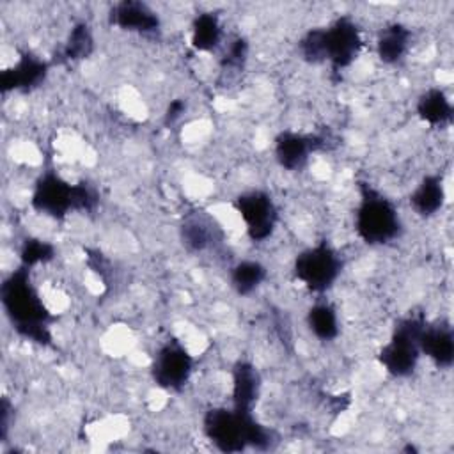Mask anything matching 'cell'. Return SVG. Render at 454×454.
<instances>
[{"mask_svg": "<svg viewBox=\"0 0 454 454\" xmlns=\"http://www.w3.org/2000/svg\"><path fill=\"white\" fill-rule=\"evenodd\" d=\"M92 34L90 28L85 23H78L71 28L69 39L64 46V57L67 60H78V59H85L90 51H92Z\"/></svg>", "mask_w": 454, "mask_h": 454, "instance_id": "cell-21", "label": "cell"}, {"mask_svg": "<svg viewBox=\"0 0 454 454\" xmlns=\"http://www.w3.org/2000/svg\"><path fill=\"white\" fill-rule=\"evenodd\" d=\"M358 236L369 245H383L399 234L401 220L395 206L378 192L365 188L355 215Z\"/></svg>", "mask_w": 454, "mask_h": 454, "instance_id": "cell-3", "label": "cell"}, {"mask_svg": "<svg viewBox=\"0 0 454 454\" xmlns=\"http://www.w3.org/2000/svg\"><path fill=\"white\" fill-rule=\"evenodd\" d=\"M319 138L294 133V131H284L275 140V158L280 167L287 170L300 168L310 156L314 149H317Z\"/></svg>", "mask_w": 454, "mask_h": 454, "instance_id": "cell-12", "label": "cell"}, {"mask_svg": "<svg viewBox=\"0 0 454 454\" xmlns=\"http://www.w3.org/2000/svg\"><path fill=\"white\" fill-rule=\"evenodd\" d=\"M222 23L213 12H200L192 23V44L199 51H211L222 41Z\"/></svg>", "mask_w": 454, "mask_h": 454, "instance_id": "cell-18", "label": "cell"}, {"mask_svg": "<svg viewBox=\"0 0 454 454\" xmlns=\"http://www.w3.org/2000/svg\"><path fill=\"white\" fill-rule=\"evenodd\" d=\"M300 53L307 62L317 64V62H325L323 57V37H321V28H312L309 30L301 41L298 43Z\"/></svg>", "mask_w": 454, "mask_h": 454, "instance_id": "cell-23", "label": "cell"}, {"mask_svg": "<svg viewBox=\"0 0 454 454\" xmlns=\"http://www.w3.org/2000/svg\"><path fill=\"white\" fill-rule=\"evenodd\" d=\"M410 30L401 23H390L385 28H381L376 39V53L380 60L385 64L399 62L410 48Z\"/></svg>", "mask_w": 454, "mask_h": 454, "instance_id": "cell-15", "label": "cell"}, {"mask_svg": "<svg viewBox=\"0 0 454 454\" xmlns=\"http://www.w3.org/2000/svg\"><path fill=\"white\" fill-rule=\"evenodd\" d=\"M48 66L35 55H21L12 67L2 73V89L7 90H32L46 78Z\"/></svg>", "mask_w": 454, "mask_h": 454, "instance_id": "cell-11", "label": "cell"}, {"mask_svg": "<svg viewBox=\"0 0 454 454\" xmlns=\"http://www.w3.org/2000/svg\"><path fill=\"white\" fill-rule=\"evenodd\" d=\"M266 278V268L257 261H241L231 271V282L238 294L254 293Z\"/></svg>", "mask_w": 454, "mask_h": 454, "instance_id": "cell-20", "label": "cell"}, {"mask_svg": "<svg viewBox=\"0 0 454 454\" xmlns=\"http://www.w3.org/2000/svg\"><path fill=\"white\" fill-rule=\"evenodd\" d=\"M247 59V43L245 39L238 37L236 41H232L225 51V59L223 64L225 66H241V62Z\"/></svg>", "mask_w": 454, "mask_h": 454, "instance_id": "cell-25", "label": "cell"}, {"mask_svg": "<svg viewBox=\"0 0 454 454\" xmlns=\"http://www.w3.org/2000/svg\"><path fill=\"white\" fill-rule=\"evenodd\" d=\"M261 392V376L248 362H238L232 371V403L236 410L252 411Z\"/></svg>", "mask_w": 454, "mask_h": 454, "instance_id": "cell-14", "label": "cell"}, {"mask_svg": "<svg viewBox=\"0 0 454 454\" xmlns=\"http://www.w3.org/2000/svg\"><path fill=\"white\" fill-rule=\"evenodd\" d=\"M445 202V188L442 177L426 176L410 195V204L415 213L431 216L442 209Z\"/></svg>", "mask_w": 454, "mask_h": 454, "instance_id": "cell-16", "label": "cell"}, {"mask_svg": "<svg viewBox=\"0 0 454 454\" xmlns=\"http://www.w3.org/2000/svg\"><path fill=\"white\" fill-rule=\"evenodd\" d=\"M151 371L158 387L177 390L190 380L193 371V358L184 346L170 340L158 349Z\"/></svg>", "mask_w": 454, "mask_h": 454, "instance_id": "cell-9", "label": "cell"}, {"mask_svg": "<svg viewBox=\"0 0 454 454\" xmlns=\"http://www.w3.org/2000/svg\"><path fill=\"white\" fill-rule=\"evenodd\" d=\"M323 57L333 67H348L360 53L362 34L349 16L337 18L332 25L321 28Z\"/></svg>", "mask_w": 454, "mask_h": 454, "instance_id": "cell-6", "label": "cell"}, {"mask_svg": "<svg viewBox=\"0 0 454 454\" xmlns=\"http://www.w3.org/2000/svg\"><path fill=\"white\" fill-rule=\"evenodd\" d=\"M307 325H309V330L319 340H332L339 333L337 312L330 303H325V301L310 307L307 314Z\"/></svg>", "mask_w": 454, "mask_h": 454, "instance_id": "cell-19", "label": "cell"}, {"mask_svg": "<svg viewBox=\"0 0 454 454\" xmlns=\"http://www.w3.org/2000/svg\"><path fill=\"white\" fill-rule=\"evenodd\" d=\"M53 257V247L43 239H27L21 248L23 266H34L39 262H46Z\"/></svg>", "mask_w": 454, "mask_h": 454, "instance_id": "cell-22", "label": "cell"}, {"mask_svg": "<svg viewBox=\"0 0 454 454\" xmlns=\"http://www.w3.org/2000/svg\"><path fill=\"white\" fill-rule=\"evenodd\" d=\"M340 259L326 243L305 248L294 261L296 278L310 291L323 293L333 286L340 273Z\"/></svg>", "mask_w": 454, "mask_h": 454, "instance_id": "cell-5", "label": "cell"}, {"mask_svg": "<svg viewBox=\"0 0 454 454\" xmlns=\"http://www.w3.org/2000/svg\"><path fill=\"white\" fill-rule=\"evenodd\" d=\"M417 114L429 126H442L450 121L452 105L443 90L429 89L419 98Z\"/></svg>", "mask_w": 454, "mask_h": 454, "instance_id": "cell-17", "label": "cell"}, {"mask_svg": "<svg viewBox=\"0 0 454 454\" xmlns=\"http://www.w3.org/2000/svg\"><path fill=\"white\" fill-rule=\"evenodd\" d=\"M183 239L195 250H202L209 243V232L202 222H188L183 227Z\"/></svg>", "mask_w": 454, "mask_h": 454, "instance_id": "cell-24", "label": "cell"}, {"mask_svg": "<svg viewBox=\"0 0 454 454\" xmlns=\"http://www.w3.org/2000/svg\"><path fill=\"white\" fill-rule=\"evenodd\" d=\"M419 346L420 353L438 367H449L454 360V337L449 325H424Z\"/></svg>", "mask_w": 454, "mask_h": 454, "instance_id": "cell-13", "label": "cell"}, {"mask_svg": "<svg viewBox=\"0 0 454 454\" xmlns=\"http://www.w3.org/2000/svg\"><path fill=\"white\" fill-rule=\"evenodd\" d=\"M206 436L225 452H238L245 447H264L270 443V433L252 417V411L236 408H215L204 417Z\"/></svg>", "mask_w": 454, "mask_h": 454, "instance_id": "cell-2", "label": "cell"}, {"mask_svg": "<svg viewBox=\"0 0 454 454\" xmlns=\"http://www.w3.org/2000/svg\"><path fill=\"white\" fill-rule=\"evenodd\" d=\"M2 303L14 328L25 337L39 344L50 342L48 321L50 312L44 307L37 289L34 287L28 268L12 271L2 284Z\"/></svg>", "mask_w": 454, "mask_h": 454, "instance_id": "cell-1", "label": "cell"}, {"mask_svg": "<svg viewBox=\"0 0 454 454\" xmlns=\"http://www.w3.org/2000/svg\"><path fill=\"white\" fill-rule=\"evenodd\" d=\"M110 23L137 34H154L160 28L158 14L144 2L124 0L112 7Z\"/></svg>", "mask_w": 454, "mask_h": 454, "instance_id": "cell-10", "label": "cell"}, {"mask_svg": "<svg viewBox=\"0 0 454 454\" xmlns=\"http://www.w3.org/2000/svg\"><path fill=\"white\" fill-rule=\"evenodd\" d=\"M424 325L426 323L420 319L408 317L395 326L390 340L381 348L378 355L380 364L388 374L395 378H404L415 371L422 355L419 337Z\"/></svg>", "mask_w": 454, "mask_h": 454, "instance_id": "cell-4", "label": "cell"}, {"mask_svg": "<svg viewBox=\"0 0 454 454\" xmlns=\"http://www.w3.org/2000/svg\"><path fill=\"white\" fill-rule=\"evenodd\" d=\"M236 209L254 241L271 236L277 223V207L271 197L261 190H250L236 199Z\"/></svg>", "mask_w": 454, "mask_h": 454, "instance_id": "cell-8", "label": "cell"}, {"mask_svg": "<svg viewBox=\"0 0 454 454\" xmlns=\"http://www.w3.org/2000/svg\"><path fill=\"white\" fill-rule=\"evenodd\" d=\"M32 206L43 215L62 218L69 211L78 209V184H71L60 176L48 172L35 183Z\"/></svg>", "mask_w": 454, "mask_h": 454, "instance_id": "cell-7", "label": "cell"}, {"mask_svg": "<svg viewBox=\"0 0 454 454\" xmlns=\"http://www.w3.org/2000/svg\"><path fill=\"white\" fill-rule=\"evenodd\" d=\"M183 110H184V103L183 101H172L170 103V106H168V110H167V121H176L181 114H183Z\"/></svg>", "mask_w": 454, "mask_h": 454, "instance_id": "cell-26", "label": "cell"}]
</instances>
